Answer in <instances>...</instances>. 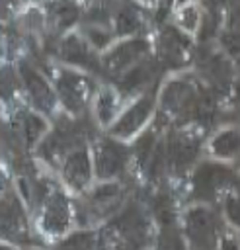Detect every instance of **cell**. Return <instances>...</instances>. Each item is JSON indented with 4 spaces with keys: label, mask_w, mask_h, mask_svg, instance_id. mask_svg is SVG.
<instances>
[{
    "label": "cell",
    "mask_w": 240,
    "mask_h": 250,
    "mask_svg": "<svg viewBox=\"0 0 240 250\" xmlns=\"http://www.w3.org/2000/svg\"><path fill=\"white\" fill-rule=\"evenodd\" d=\"M115 109H117V98H115V94L109 92V90H103V92L100 94V98H98V104H96L98 119H100L101 123H107V121L113 117Z\"/></svg>",
    "instance_id": "cell-25"
},
{
    "label": "cell",
    "mask_w": 240,
    "mask_h": 250,
    "mask_svg": "<svg viewBox=\"0 0 240 250\" xmlns=\"http://www.w3.org/2000/svg\"><path fill=\"white\" fill-rule=\"evenodd\" d=\"M236 178L232 174L230 168L222 166V164H213V162H205L197 168L195 176H193V195L201 201L213 199L215 193L232 184Z\"/></svg>",
    "instance_id": "cell-2"
},
{
    "label": "cell",
    "mask_w": 240,
    "mask_h": 250,
    "mask_svg": "<svg viewBox=\"0 0 240 250\" xmlns=\"http://www.w3.org/2000/svg\"><path fill=\"white\" fill-rule=\"evenodd\" d=\"M60 57L68 62H74V64H80V66H86V68H92V70H98V62L94 59V55L90 53V49L74 35L62 39L60 43Z\"/></svg>",
    "instance_id": "cell-16"
},
{
    "label": "cell",
    "mask_w": 240,
    "mask_h": 250,
    "mask_svg": "<svg viewBox=\"0 0 240 250\" xmlns=\"http://www.w3.org/2000/svg\"><path fill=\"white\" fill-rule=\"evenodd\" d=\"M78 135H80V129H78L76 123H62V125H59V127L43 141V145H41V148H39V154H41L47 162L57 164V162L60 160V156L68 150V146L74 145V141L78 139Z\"/></svg>",
    "instance_id": "cell-5"
},
{
    "label": "cell",
    "mask_w": 240,
    "mask_h": 250,
    "mask_svg": "<svg viewBox=\"0 0 240 250\" xmlns=\"http://www.w3.org/2000/svg\"><path fill=\"white\" fill-rule=\"evenodd\" d=\"M220 43L226 49V53H230L232 57H240V31L238 29L224 33L220 37Z\"/></svg>",
    "instance_id": "cell-29"
},
{
    "label": "cell",
    "mask_w": 240,
    "mask_h": 250,
    "mask_svg": "<svg viewBox=\"0 0 240 250\" xmlns=\"http://www.w3.org/2000/svg\"><path fill=\"white\" fill-rule=\"evenodd\" d=\"M55 250H96V236L92 232H76L62 240Z\"/></svg>",
    "instance_id": "cell-23"
},
{
    "label": "cell",
    "mask_w": 240,
    "mask_h": 250,
    "mask_svg": "<svg viewBox=\"0 0 240 250\" xmlns=\"http://www.w3.org/2000/svg\"><path fill=\"white\" fill-rule=\"evenodd\" d=\"M187 49H189V43L185 37H181L172 27L164 29L160 37V55L168 66H181L187 61Z\"/></svg>",
    "instance_id": "cell-14"
},
{
    "label": "cell",
    "mask_w": 240,
    "mask_h": 250,
    "mask_svg": "<svg viewBox=\"0 0 240 250\" xmlns=\"http://www.w3.org/2000/svg\"><path fill=\"white\" fill-rule=\"evenodd\" d=\"M154 133L152 131H146L139 141H137V146H135V152H137V160H139V164H146L148 162V158L152 156V152H154Z\"/></svg>",
    "instance_id": "cell-27"
},
{
    "label": "cell",
    "mask_w": 240,
    "mask_h": 250,
    "mask_svg": "<svg viewBox=\"0 0 240 250\" xmlns=\"http://www.w3.org/2000/svg\"><path fill=\"white\" fill-rule=\"evenodd\" d=\"M70 223V211L68 201L60 191H55L47 197L45 213H43V229L53 234H60L66 230Z\"/></svg>",
    "instance_id": "cell-12"
},
{
    "label": "cell",
    "mask_w": 240,
    "mask_h": 250,
    "mask_svg": "<svg viewBox=\"0 0 240 250\" xmlns=\"http://www.w3.org/2000/svg\"><path fill=\"white\" fill-rule=\"evenodd\" d=\"M121 197V189L117 184H105L94 189V193L90 195L88 201V209L94 213H107Z\"/></svg>",
    "instance_id": "cell-19"
},
{
    "label": "cell",
    "mask_w": 240,
    "mask_h": 250,
    "mask_svg": "<svg viewBox=\"0 0 240 250\" xmlns=\"http://www.w3.org/2000/svg\"><path fill=\"white\" fill-rule=\"evenodd\" d=\"M113 225L119 230V234L127 240L129 246L139 248L146 242L148 225H146V219H144L142 211L139 209V205H135V203L127 205L123 209V213L113 221Z\"/></svg>",
    "instance_id": "cell-4"
},
{
    "label": "cell",
    "mask_w": 240,
    "mask_h": 250,
    "mask_svg": "<svg viewBox=\"0 0 240 250\" xmlns=\"http://www.w3.org/2000/svg\"><path fill=\"white\" fill-rule=\"evenodd\" d=\"M152 209L162 227L174 225V201L168 193H158L152 201Z\"/></svg>",
    "instance_id": "cell-21"
},
{
    "label": "cell",
    "mask_w": 240,
    "mask_h": 250,
    "mask_svg": "<svg viewBox=\"0 0 240 250\" xmlns=\"http://www.w3.org/2000/svg\"><path fill=\"white\" fill-rule=\"evenodd\" d=\"M201 68L205 72V76L219 88H224L228 86L230 82V76H232V68L230 64L226 62L224 57L217 55V53H207L203 57V62H201Z\"/></svg>",
    "instance_id": "cell-17"
},
{
    "label": "cell",
    "mask_w": 240,
    "mask_h": 250,
    "mask_svg": "<svg viewBox=\"0 0 240 250\" xmlns=\"http://www.w3.org/2000/svg\"><path fill=\"white\" fill-rule=\"evenodd\" d=\"M199 152V143L195 137L183 135V133H174L170 135L168 141V148H166V158L168 164L174 172L181 174L197 156Z\"/></svg>",
    "instance_id": "cell-6"
},
{
    "label": "cell",
    "mask_w": 240,
    "mask_h": 250,
    "mask_svg": "<svg viewBox=\"0 0 240 250\" xmlns=\"http://www.w3.org/2000/svg\"><path fill=\"white\" fill-rule=\"evenodd\" d=\"M21 131L29 145H33L45 131V121L35 113H23L21 115Z\"/></svg>",
    "instance_id": "cell-22"
},
{
    "label": "cell",
    "mask_w": 240,
    "mask_h": 250,
    "mask_svg": "<svg viewBox=\"0 0 240 250\" xmlns=\"http://www.w3.org/2000/svg\"><path fill=\"white\" fill-rule=\"evenodd\" d=\"M2 250H10V248H8V246H4V248H2Z\"/></svg>",
    "instance_id": "cell-36"
},
{
    "label": "cell",
    "mask_w": 240,
    "mask_h": 250,
    "mask_svg": "<svg viewBox=\"0 0 240 250\" xmlns=\"http://www.w3.org/2000/svg\"><path fill=\"white\" fill-rule=\"evenodd\" d=\"M88 37H90V41H92L96 47H105V45L109 43V39H111V33L94 27V29H88Z\"/></svg>",
    "instance_id": "cell-32"
},
{
    "label": "cell",
    "mask_w": 240,
    "mask_h": 250,
    "mask_svg": "<svg viewBox=\"0 0 240 250\" xmlns=\"http://www.w3.org/2000/svg\"><path fill=\"white\" fill-rule=\"evenodd\" d=\"M115 21H117V31L119 33H133V31H137L140 27V18L135 12V8H131V6L121 8L117 18H115Z\"/></svg>",
    "instance_id": "cell-24"
},
{
    "label": "cell",
    "mask_w": 240,
    "mask_h": 250,
    "mask_svg": "<svg viewBox=\"0 0 240 250\" xmlns=\"http://www.w3.org/2000/svg\"><path fill=\"white\" fill-rule=\"evenodd\" d=\"M146 49H148V45H146L144 39H129V41L117 45L111 53H107V57L103 61L105 68L109 72L117 74L125 68H129L133 62H137L146 53Z\"/></svg>",
    "instance_id": "cell-9"
},
{
    "label": "cell",
    "mask_w": 240,
    "mask_h": 250,
    "mask_svg": "<svg viewBox=\"0 0 240 250\" xmlns=\"http://www.w3.org/2000/svg\"><path fill=\"white\" fill-rule=\"evenodd\" d=\"M55 18L59 21V27H66L78 18V8L74 4H57L55 6Z\"/></svg>",
    "instance_id": "cell-28"
},
{
    "label": "cell",
    "mask_w": 240,
    "mask_h": 250,
    "mask_svg": "<svg viewBox=\"0 0 240 250\" xmlns=\"http://www.w3.org/2000/svg\"><path fill=\"white\" fill-rule=\"evenodd\" d=\"M20 74L23 78V84H25V88H27L33 104L39 109H43V111H51L53 105H55V96H53L49 84L45 82V78L33 66H29L27 62H21L20 64Z\"/></svg>",
    "instance_id": "cell-11"
},
{
    "label": "cell",
    "mask_w": 240,
    "mask_h": 250,
    "mask_svg": "<svg viewBox=\"0 0 240 250\" xmlns=\"http://www.w3.org/2000/svg\"><path fill=\"white\" fill-rule=\"evenodd\" d=\"M230 25L234 27H240V4H236L230 12Z\"/></svg>",
    "instance_id": "cell-33"
},
{
    "label": "cell",
    "mask_w": 240,
    "mask_h": 250,
    "mask_svg": "<svg viewBox=\"0 0 240 250\" xmlns=\"http://www.w3.org/2000/svg\"><path fill=\"white\" fill-rule=\"evenodd\" d=\"M127 164V150L113 143V141H101L96 148V170L98 176L109 178L115 174H121Z\"/></svg>",
    "instance_id": "cell-8"
},
{
    "label": "cell",
    "mask_w": 240,
    "mask_h": 250,
    "mask_svg": "<svg viewBox=\"0 0 240 250\" xmlns=\"http://www.w3.org/2000/svg\"><path fill=\"white\" fill-rule=\"evenodd\" d=\"M236 98H238V102H240V82H238V86H236Z\"/></svg>",
    "instance_id": "cell-35"
},
{
    "label": "cell",
    "mask_w": 240,
    "mask_h": 250,
    "mask_svg": "<svg viewBox=\"0 0 240 250\" xmlns=\"http://www.w3.org/2000/svg\"><path fill=\"white\" fill-rule=\"evenodd\" d=\"M152 104H154L152 96H144V98H140L139 102H135V104L121 115V119L111 127V133L117 135V137H129V135H133V133L148 119V115H150V111H152Z\"/></svg>",
    "instance_id": "cell-13"
},
{
    "label": "cell",
    "mask_w": 240,
    "mask_h": 250,
    "mask_svg": "<svg viewBox=\"0 0 240 250\" xmlns=\"http://www.w3.org/2000/svg\"><path fill=\"white\" fill-rule=\"evenodd\" d=\"M240 150V133L226 129L213 139V152L219 156H232Z\"/></svg>",
    "instance_id": "cell-20"
},
{
    "label": "cell",
    "mask_w": 240,
    "mask_h": 250,
    "mask_svg": "<svg viewBox=\"0 0 240 250\" xmlns=\"http://www.w3.org/2000/svg\"><path fill=\"white\" fill-rule=\"evenodd\" d=\"M158 250H185L181 236L178 234L176 227H162L158 234Z\"/></svg>",
    "instance_id": "cell-26"
},
{
    "label": "cell",
    "mask_w": 240,
    "mask_h": 250,
    "mask_svg": "<svg viewBox=\"0 0 240 250\" xmlns=\"http://www.w3.org/2000/svg\"><path fill=\"white\" fill-rule=\"evenodd\" d=\"M185 230L195 250H211L217 234V219L205 207H193L185 215Z\"/></svg>",
    "instance_id": "cell-3"
},
{
    "label": "cell",
    "mask_w": 240,
    "mask_h": 250,
    "mask_svg": "<svg viewBox=\"0 0 240 250\" xmlns=\"http://www.w3.org/2000/svg\"><path fill=\"white\" fill-rule=\"evenodd\" d=\"M226 215L234 225L240 227V195H234L226 201Z\"/></svg>",
    "instance_id": "cell-31"
},
{
    "label": "cell",
    "mask_w": 240,
    "mask_h": 250,
    "mask_svg": "<svg viewBox=\"0 0 240 250\" xmlns=\"http://www.w3.org/2000/svg\"><path fill=\"white\" fill-rule=\"evenodd\" d=\"M57 86H59L60 100L64 102V105H66L70 111L78 113V111L84 109L86 98H88V82H86V78L78 76L76 72L62 70V72L59 74Z\"/></svg>",
    "instance_id": "cell-7"
},
{
    "label": "cell",
    "mask_w": 240,
    "mask_h": 250,
    "mask_svg": "<svg viewBox=\"0 0 240 250\" xmlns=\"http://www.w3.org/2000/svg\"><path fill=\"white\" fill-rule=\"evenodd\" d=\"M156 68L152 62H142V64H135L133 68H129L125 72V76L119 80V88L125 92V94H131V92H137L140 90L142 86H146L152 76H154Z\"/></svg>",
    "instance_id": "cell-18"
},
{
    "label": "cell",
    "mask_w": 240,
    "mask_h": 250,
    "mask_svg": "<svg viewBox=\"0 0 240 250\" xmlns=\"http://www.w3.org/2000/svg\"><path fill=\"white\" fill-rule=\"evenodd\" d=\"M2 232L6 238L12 240H25L27 238V223L21 205L18 199L8 193L2 201Z\"/></svg>",
    "instance_id": "cell-10"
},
{
    "label": "cell",
    "mask_w": 240,
    "mask_h": 250,
    "mask_svg": "<svg viewBox=\"0 0 240 250\" xmlns=\"http://www.w3.org/2000/svg\"><path fill=\"white\" fill-rule=\"evenodd\" d=\"M90 158L88 152L84 148H76L66 156L64 162V180L74 188V189H82L88 182H90Z\"/></svg>",
    "instance_id": "cell-15"
},
{
    "label": "cell",
    "mask_w": 240,
    "mask_h": 250,
    "mask_svg": "<svg viewBox=\"0 0 240 250\" xmlns=\"http://www.w3.org/2000/svg\"><path fill=\"white\" fill-rule=\"evenodd\" d=\"M197 21H199V12H197L193 6H187V8H183V10L180 12V23H181L187 31H193L195 25H197Z\"/></svg>",
    "instance_id": "cell-30"
},
{
    "label": "cell",
    "mask_w": 240,
    "mask_h": 250,
    "mask_svg": "<svg viewBox=\"0 0 240 250\" xmlns=\"http://www.w3.org/2000/svg\"><path fill=\"white\" fill-rule=\"evenodd\" d=\"M199 96H201V90H197L191 82L174 80L166 86V90L162 94V105L168 113H172L176 117H181V119L195 117Z\"/></svg>",
    "instance_id": "cell-1"
},
{
    "label": "cell",
    "mask_w": 240,
    "mask_h": 250,
    "mask_svg": "<svg viewBox=\"0 0 240 250\" xmlns=\"http://www.w3.org/2000/svg\"><path fill=\"white\" fill-rule=\"evenodd\" d=\"M222 250H238V246H236V242L232 238H224L222 240Z\"/></svg>",
    "instance_id": "cell-34"
}]
</instances>
